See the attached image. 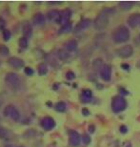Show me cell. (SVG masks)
Wrapping results in <instances>:
<instances>
[{
  "instance_id": "10",
  "label": "cell",
  "mask_w": 140,
  "mask_h": 147,
  "mask_svg": "<svg viewBox=\"0 0 140 147\" xmlns=\"http://www.w3.org/2000/svg\"><path fill=\"white\" fill-rule=\"evenodd\" d=\"M80 142H81L80 135L76 131L74 130L70 131V144L72 146H77L79 145Z\"/></svg>"
},
{
  "instance_id": "7",
  "label": "cell",
  "mask_w": 140,
  "mask_h": 147,
  "mask_svg": "<svg viewBox=\"0 0 140 147\" xmlns=\"http://www.w3.org/2000/svg\"><path fill=\"white\" fill-rule=\"evenodd\" d=\"M133 49L131 45H125L123 47H121L117 51V54L119 57H123V58L130 57L131 55H133Z\"/></svg>"
},
{
  "instance_id": "32",
  "label": "cell",
  "mask_w": 140,
  "mask_h": 147,
  "mask_svg": "<svg viewBox=\"0 0 140 147\" xmlns=\"http://www.w3.org/2000/svg\"><path fill=\"white\" fill-rule=\"evenodd\" d=\"M90 132H91V133H93V132H94V126H90Z\"/></svg>"
},
{
  "instance_id": "12",
  "label": "cell",
  "mask_w": 140,
  "mask_h": 147,
  "mask_svg": "<svg viewBox=\"0 0 140 147\" xmlns=\"http://www.w3.org/2000/svg\"><path fill=\"white\" fill-rule=\"evenodd\" d=\"M128 24L132 28H135L140 25V13H133L128 19Z\"/></svg>"
},
{
  "instance_id": "24",
  "label": "cell",
  "mask_w": 140,
  "mask_h": 147,
  "mask_svg": "<svg viewBox=\"0 0 140 147\" xmlns=\"http://www.w3.org/2000/svg\"><path fill=\"white\" fill-rule=\"evenodd\" d=\"M9 138V131L4 127H0V139L6 140Z\"/></svg>"
},
{
  "instance_id": "29",
  "label": "cell",
  "mask_w": 140,
  "mask_h": 147,
  "mask_svg": "<svg viewBox=\"0 0 140 147\" xmlns=\"http://www.w3.org/2000/svg\"><path fill=\"white\" fill-rule=\"evenodd\" d=\"M24 72H25V74L27 76H33V70L31 69V67H26Z\"/></svg>"
},
{
  "instance_id": "35",
  "label": "cell",
  "mask_w": 140,
  "mask_h": 147,
  "mask_svg": "<svg viewBox=\"0 0 140 147\" xmlns=\"http://www.w3.org/2000/svg\"><path fill=\"white\" fill-rule=\"evenodd\" d=\"M18 147H24V146H18Z\"/></svg>"
},
{
  "instance_id": "33",
  "label": "cell",
  "mask_w": 140,
  "mask_h": 147,
  "mask_svg": "<svg viewBox=\"0 0 140 147\" xmlns=\"http://www.w3.org/2000/svg\"><path fill=\"white\" fill-rule=\"evenodd\" d=\"M83 113H84V114H88V113H89V112H88V111H87V110H85V109H84V110H83Z\"/></svg>"
},
{
  "instance_id": "20",
  "label": "cell",
  "mask_w": 140,
  "mask_h": 147,
  "mask_svg": "<svg viewBox=\"0 0 140 147\" xmlns=\"http://www.w3.org/2000/svg\"><path fill=\"white\" fill-rule=\"evenodd\" d=\"M119 6H120L123 10L128 11V10H130V9H132V7L133 6V3L130 1H122L119 3Z\"/></svg>"
},
{
  "instance_id": "31",
  "label": "cell",
  "mask_w": 140,
  "mask_h": 147,
  "mask_svg": "<svg viewBox=\"0 0 140 147\" xmlns=\"http://www.w3.org/2000/svg\"><path fill=\"white\" fill-rule=\"evenodd\" d=\"M82 140H83L84 143H86V144H88V143H90V142H91V139H90V137L88 135H84Z\"/></svg>"
},
{
  "instance_id": "16",
  "label": "cell",
  "mask_w": 140,
  "mask_h": 147,
  "mask_svg": "<svg viewBox=\"0 0 140 147\" xmlns=\"http://www.w3.org/2000/svg\"><path fill=\"white\" fill-rule=\"evenodd\" d=\"M22 32H23V34L25 36V37L31 36V34H33V29H31V26L29 24V23H25V24L23 25Z\"/></svg>"
},
{
  "instance_id": "1",
  "label": "cell",
  "mask_w": 140,
  "mask_h": 147,
  "mask_svg": "<svg viewBox=\"0 0 140 147\" xmlns=\"http://www.w3.org/2000/svg\"><path fill=\"white\" fill-rule=\"evenodd\" d=\"M130 38V32L125 27V26H120L115 31L113 34V39L115 43H123L129 40Z\"/></svg>"
},
{
  "instance_id": "5",
  "label": "cell",
  "mask_w": 140,
  "mask_h": 147,
  "mask_svg": "<svg viewBox=\"0 0 140 147\" xmlns=\"http://www.w3.org/2000/svg\"><path fill=\"white\" fill-rule=\"evenodd\" d=\"M3 114H4V116L11 117L13 120H18L20 119V114L18 110L14 106H13V105H8L4 109V111H3Z\"/></svg>"
},
{
  "instance_id": "26",
  "label": "cell",
  "mask_w": 140,
  "mask_h": 147,
  "mask_svg": "<svg viewBox=\"0 0 140 147\" xmlns=\"http://www.w3.org/2000/svg\"><path fill=\"white\" fill-rule=\"evenodd\" d=\"M9 53H10V51H9V48L6 45H3V44H1L0 45V55H8Z\"/></svg>"
},
{
  "instance_id": "28",
  "label": "cell",
  "mask_w": 140,
  "mask_h": 147,
  "mask_svg": "<svg viewBox=\"0 0 140 147\" xmlns=\"http://www.w3.org/2000/svg\"><path fill=\"white\" fill-rule=\"evenodd\" d=\"M99 64H102V60L101 59H96L94 62H93V67H94L95 70H101L102 67L98 66Z\"/></svg>"
},
{
  "instance_id": "36",
  "label": "cell",
  "mask_w": 140,
  "mask_h": 147,
  "mask_svg": "<svg viewBox=\"0 0 140 147\" xmlns=\"http://www.w3.org/2000/svg\"><path fill=\"white\" fill-rule=\"evenodd\" d=\"M0 65H1V62H0Z\"/></svg>"
},
{
  "instance_id": "14",
  "label": "cell",
  "mask_w": 140,
  "mask_h": 147,
  "mask_svg": "<svg viewBox=\"0 0 140 147\" xmlns=\"http://www.w3.org/2000/svg\"><path fill=\"white\" fill-rule=\"evenodd\" d=\"M33 21L36 25H43L45 23V16L41 13H37L33 16Z\"/></svg>"
},
{
  "instance_id": "21",
  "label": "cell",
  "mask_w": 140,
  "mask_h": 147,
  "mask_svg": "<svg viewBox=\"0 0 140 147\" xmlns=\"http://www.w3.org/2000/svg\"><path fill=\"white\" fill-rule=\"evenodd\" d=\"M48 72V67L45 63H41L40 65L38 66V74L40 76H44Z\"/></svg>"
},
{
  "instance_id": "34",
  "label": "cell",
  "mask_w": 140,
  "mask_h": 147,
  "mask_svg": "<svg viewBox=\"0 0 140 147\" xmlns=\"http://www.w3.org/2000/svg\"><path fill=\"white\" fill-rule=\"evenodd\" d=\"M5 147H13V145H7V146H5Z\"/></svg>"
},
{
  "instance_id": "4",
  "label": "cell",
  "mask_w": 140,
  "mask_h": 147,
  "mask_svg": "<svg viewBox=\"0 0 140 147\" xmlns=\"http://www.w3.org/2000/svg\"><path fill=\"white\" fill-rule=\"evenodd\" d=\"M5 81L13 89H16L20 85V78L15 73H8L5 76Z\"/></svg>"
},
{
  "instance_id": "2",
  "label": "cell",
  "mask_w": 140,
  "mask_h": 147,
  "mask_svg": "<svg viewBox=\"0 0 140 147\" xmlns=\"http://www.w3.org/2000/svg\"><path fill=\"white\" fill-rule=\"evenodd\" d=\"M108 10H104L101 13H99L94 20V27L97 30H104L109 23V14L107 13Z\"/></svg>"
},
{
  "instance_id": "18",
  "label": "cell",
  "mask_w": 140,
  "mask_h": 147,
  "mask_svg": "<svg viewBox=\"0 0 140 147\" xmlns=\"http://www.w3.org/2000/svg\"><path fill=\"white\" fill-rule=\"evenodd\" d=\"M70 55L69 53L65 51V50H58L57 51V57L59 58L60 60H67L69 58Z\"/></svg>"
},
{
  "instance_id": "19",
  "label": "cell",
  "mask_w": 140,
  "mask_h": 147,
  "mask_svg": "<svg viewBox=\"0 0 140 147\" xmlns=\"http://www.w3.org/2000/svg\"><path fill=\"white\" fill-rule=\"evenodd\" d=\"M90 25H91V20L83 19L82 21L79 23V25L77 26V29H80V30H85V29L90 27Z\"/></svg>"
},
{
  "instance_id": "3",
  "label": "cell",
  "mask_w": 140,
  "mask_h": 147,
  "mask_svg": "<svg viewBox=\"0 0 140 147\" xmlns=\"http://www.w3.org/2000/svg\"><path fill=\"white\" fill-rule=\"evenodd\" d=\"M127 101L122 96H115L112 101V109L115 113H120L123 110L126 109Z\"/></svg>"
},
{
  "instance_id": "9",
  "label": "cell",
  "mask_w": 140,
  "mask_h": 147,
  "mask_svg": "<svg viewBox=\"0 0 140 147\" xmlns=\"http://www.w3.org/2000/svg\"><path fill=\"white\" fill-rule=\"evenodd\" d=\"M71 16H72V13L69 9H66L64 10L63 11L60 13V17H59V20H58L57 23H59L61 25H65L67 23H69V19L71 18Z\"/></svg>"
},
{
  "instance_id": "23",
  "label": "cell",
  "mask_w": 140,
  "mask_h": 147,
  "mask_svg": "<svg viewBox=\"0 0 140 147\" xmlns=\"http://www.w3.org/2000/svg\"><path fill=\"white\" fill-rule=\"evenodd\" d=\"M28 44H29V41H28V38L25 37V36H22L19 38V46L21 48L25 49L28 47Z\"/></svg>"
},
{
  "instance_id": "30",
  "label": "cell",
  "mask_w": 140,
  "mask_h": 147,
  "mask_svg": "<svg viewBox=\"0 0 140 147\" xmlns=\"http://www.w3.org/2000/svg\"><path fill=\"white\" fill-rule=\"evenodd\" d=\"M66 78H67V79H69V80H71V79H74V78H75V75L72 72H68L66 74Z\"/></svg>"
},
{
  "instance_id": "6",
  "label": "cell",
  "mask_w": 140,
  "mask_h": 147,
  "mask_svg": "<svg viewBox=\"0 0 140 147\" xmlns=\"http://www.w3.org/2000/svg\"><path fill=\"white\" fill-rule=\"evenodd\" d=\"M40 124H41V127L44 129V130L50 131V130H52V129L54 128L55 121H54V119L51 117H45L41 119Z\"/></svg>"
},
{
  "instance_id": "11",
  "label": "cell",
  "mask_w": 140,
  "mask_h": 147,
  "mask_svg": "<svg viewBox=\"0 0 140 147\" xmlns=\"http://www.w3.org/2000/svg\"><path fill=\"white\" fill-rule=\"evenodd\" d=\"M111 76H112V69L109 65H104L100 70V76L101 78L105 81H109L111 79Z\"/></svg>"
},
{
  "instance_id": "17",
  "label": "cell",
  "mask_w": 140,
  "mask_h": 147,
  "mask_svg": "<svg viewBox=\"0 0 140 147\" xmlns=\"http://www.w3.org/2000/svg\"><path fill=\"white\" fill-rule=\"evenodd\" d=\"M66 49L68 50L69 52H74L76 50L77 48V42H76V40H74V39H72V40H70L68 41V42L66 43Z\"/></svg>"
},
{
  "instance_id": "8",
  "label": "cell",
  "mask_w": 140,
  "mask_h": 147,
  "mask_svg": "<svg viewBox=\"0 0 140 147\" xmlns=\"http://www.w3.org/2000/svg\"><path fill=\"white\" fill-rule=\"evenodd\" d=\"M8 63H9V65L11 66L14 69H21L22 67L24 66V61L15 57H11L9 58Z\"/></svg>"
},
{
  "instance_id": "22",
  "label": "cell",
  "mask_w": 140,
  "mask_h": 147,
  "mask_svg": "<svg viewBox=\"0 0 140 147\" xmlns=\"http://www.w3.org/2000/svg\"><path fill=\"white\" fill-rule=\"evenodd\" d=\"M71 30H72V24L69 22V23H67V24H65V25H63V26H62V28L60 29L59 33H60V34L69 33V32H71Z\"/></svg>"
},
{
  "instance_id": "15",
  "label": "cell",
  "mask_w": 140,
  "mask_h": 147,
  "mask_svg": "<svg viewBox=\"0 0 140 147\" xmlns=\"http://www.w3.org/2000/svg\"><path fill=\"white\" fill-rule=\"evenodd\" d=\"M47 16H48V18L50 20H52V21H56L58 22V20H59V17H60V13L56 10H52L50 11L48 14H47Z\"/></svg>"
},
{
  "instance_id": "13",
  "label": "cell",
  "mask_w": 140,
  "mask_h": 147,
  "mask_svg": "<svg viewBox=\"0 0 140 147\" xmlns=\"http://www.w3.org/2000/svg\"><path fill=\"white\" fill-rule=\"evenodd\" d=\"M92 98V91L89 90V89H86V90H83L82 93H81V101L84 102V103H88V102L91 101V99Z\"/></svg>"
},
{
  "instance_id": "25",
  "label": "cell",
  "mask_w": 140,
  "mask_h": 147,
  "mask_svg": "<svg viewBox=\"0 0 140 147\" xmlns=\"http://www.w3.org/2000/svg\"><path fill=\"white\" fill-rule=\"evenodd\" d=\"M55 110L58 112H64L66 110V104L62 101L57 102V103L55 104Z\"/></svg>"
},
{
  "instance_id": "27",
  "label": "cell",
  "mask_w": 140,
  "mask_h": 147,
  "mask_svg": "<svg viewBox=\"0 0 140 147\" xmlns=\"http://www.w3.org/2000/svg\"><path fill=\"white\" fill-rule=\"evenodd\" d=\"M3 38H4V40H6V41L10 40V38H11V32L8 31V30H5L4 32H3Z\"/></svg>"
}]
</instances>
